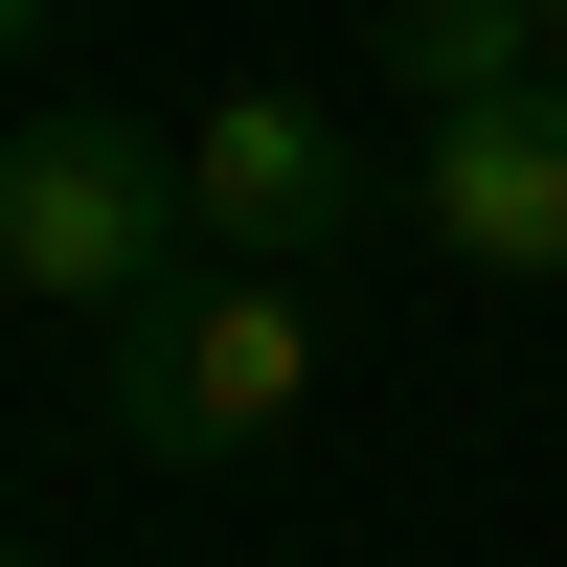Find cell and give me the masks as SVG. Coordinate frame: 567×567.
I'll return each instance as SVG.
<instances>
[{
    "label": "cell",
    "instance_id": "cell-7",
    "mask_svg": "<svg viewBox=\"0 0 567 567\" xmlns=\"http://www.w3.org/2000/svg\"><path fill=\"white\" fill-rule=\"evenodd\" d=\"M545 69H567V0H545Z\"/></svg>",
    "mask_w": 567,
    "mask_h": 567
},
{
    "label": "cell",
    "instance_id": "cell-2",
    "mask_svg": "<svg viewBox=\"0 0 567 567\" xmlns=\"http://www.w3.org/2000/svg\"><path fill=\"white\" fill-rule=\"evenodd\" d=\"M159 272H205L159 114H0V296L23 318H136Z\"/></svg>",
    "mask_w": 567,
    "mask_h": 567
},
{
    "label": "cell",
    "instance_id": "cell-1",
    "mask_svg": "<svg viewBox=\"0 0 567 567\" xmlns=\"http://www.w3.org/2000/svg\"><path fill=\"white\" fill-rule=\"evenodd\" d=\"M318 409V272H159V296L114 318V454H159V477H227V454H272Z\"/></svg>",
    "mask_w": 567,
    "mask_h": 567
},
{
    "label": "cell",
    "instance_id": "cell-3",
    "mask_svg": "<svg viewBox=\"0 0 567 567\" xmlns=\"http://www.w3.org/2000/svg\"><path fill=\"white\" fill-rule=\"evenodd\" d=\"M363 205H386V182H363V136L318 114V91H205V114H182V227H205L227 272H341Z\"/></svg>",
    "mask_w": 567,
    "mask_h": 567
},
{
    "label": "cell",
    "instance_id": "cell-4",
    "mask_svg": "<svg viewBox=\"0 0 567 567\" xmlns=\"http://www.w3.org/2000/svg\"><path fill=\"white\" fill-rule=\"evenodd\" d=\"M409 205L454 227V272H499V296H567V69H545V91H499V114H432Z\"/></svg>",
    "mask_w": 567,
    "mask_h": 567
},
{
    "label": "cell",
    "instance_id": "cell-6",
    "mask_svg": "<svg viewBox=\"0 0 567 567\" xmlns=\"http://www.w3.org/2000/svg\"><path fill=\"white\" fill-rule=\"evenodd\" d=\"M45 45H69V0H0V69H45Z\"/></svg>",
    "mask_w": 567,
    "mask_h": 567
},
{
    "label": "cell",
    "instance_id": "cell-5",
    "mask_svg": "<svg viewBox=\"0 0 567 567\" xmlns=\"http://www.w3.org/2000/svg\"><path fill=\"white\" fill-rule=\"evenodd\" d=\"M386 91H409V114H499V91H545V0H386Z\"/></svg>",
    "mask_w": 567,
    "mask_h": 567
},
{
    "label": "cell",
    "instance_id": "cell-8",
    "mask_svg": "<svg viewBox=\"0 0 567 567\" xmlns=\"http://www.w3.org/2000/svg\"><path fill=\"white\" fill-rule=\"evenodd\" d=\"M0 567H23V545H0Z\"/></svg>",
    "mask_w": 567,
    "mask_h": 567
}]
</instances>
